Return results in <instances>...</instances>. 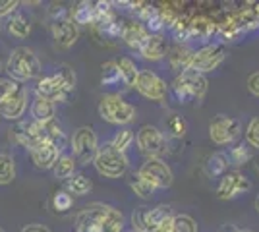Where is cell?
I'll return each instance as SVG.
<instances>
[{
    "label": "cell",
    "instance_id": "f5cc1de1",
    "mask_svg": "<svg viewBox=\"0 0 259 232\" xmlns=\"http://www.w3.org/2000/svg\"><path fill=\"white\" fill-rule=\"evenodd\" d=\"M0 68H2V62H0Z\"/></svg>",
    "mask_w": 259,
    "mask_h": 232
},
{
    "label": "cell",
    "instance_id": "ab89813d",
    "mask_svg": "<svg viewBox=\"0 0 259 232\" xmlns=\"http://www.w3.org/2000/svg\"><path fill=\"white\" fill-rule=\"evenodd\" d=\"M246 142H248L249 147L259 151V116L249 120L248 128H246Z\"/></svg>",
    "mask_w": 259,
    "mask_h": 232
},
{
    "label": "cell",
    "instance_id": "7dc6e473",
    "mask_svg": "<svg viewBox=\"0 0 259 232\" xmlns=\"http://www.w3.org/2000/svg\"><path fill=\"white\" fill-rule=\"evenodd\" d=\"M253 205H255V211H257V213H259V196H257V198H255V203H253Z\"/></svg>",
    "mask_w": 259,
    "mask_h": 232
},
{
    "label": "cell",
    "instance_id": "4316f807",
    "mask_svg": "<svg viewBox=\"0 0 259 232\" xmlns=\"http://www.w3.org/2000/svg\"><path fill=\"white\" fill-rule=\"evenodd\" d=\"M230 165H232V163H230V157H228V153H223V151L213 153L209 159H207V163H205L207 176H213V178L225 176V174L228 172V166H230Z\"/></svg>",
    "mask_w": 259,
    "mask_h": 232
},
{
    "label": "cell",
    "instance_id": "ba28073f",
    "mask_svg": "<svg viewBox=\"0 0 259 232\" xmlns=\"http://www.w3.org/2000/svg\"><path fill=\"white\" fill-rule=\"evenodd\" d=\"M207 77L194 70H186L182 74H178L172 83L174 95L178 97L180 103H188L194 99H203L207 93Z\"/></svg>",
    "mask_w": 259,
    "mask_h": 232
},
{
    "label": "cell",
    "instance_id": "74e56055",
    "mask_svg": "<svg viewBox=\"0 0 259 232\" xmlns=\"http://www.w3.org/2000/svg\"><path fill=\"white\" fill-rule=\"evenodd\" d=\"M166 130L172 133L174 137H184L186 132H188V124H186V120H184L182 116L170 114L168 120H166Z\"/></svg>",
    "mask_w": 259,
    "mask_h": 232
},
{
    "label": "cell",
    "instance_id": "f907efd6",
    "mask_svg": "<svg viewBox=\"0 0 259 232\" xmlns=\"http://www.w3.org/2000/svg\"><path fill=\"white\" fill-rule=\"evenodd\" d=\"M257 172H259V163H257Z\"/></svg>",
    "mask_w": 259,
    "mask_h": 232
},
{
    "label": "cell",
    "instance_id": "9c48e42d",
    "mask_svg": "<svg viewBox=\"0 0 259 232\" xmlns=\"http://www.w3.org/2000/svg\"><path fill=\"white\" fill-rule=\"evenodd\" d=\"M70 147H72V155L79 165H89L95 161V155L99 151V140L97 133L89 126H81L77 128L72 140H70Z\"/></svg>",
    "mask_w": 259,
    "mask_h": 232
},
{
    "label": "cell",
    "instance_id": "6da1fadb",
    "mask_svg": "<svg viewBox=\"0 0 259 232\" xmlns=\"http://www.w3.org/2000/svg\"><path fill=\"white\" fill-rule=\"evenodd\" d=\"M74 87H76V74L68 66H58L56 72L39 77V81L35 85V93H37V97L56 103V101L68 99Z\"/></svg>",
    "mask_w": 259,
    "mask_h": 232
},
{
    "label": "cell",
    "instance_id": "7402d4cb",
    "mask_svg": "<svg viewBox=\"0 0 259 232\" xmlns=\"http://www.w3.org/2000/svg\"><path fill=\"white\" fill-rule=\"evenodd\" d=\"M217 31H219V23H215L207 16H197L188 23V39L203 41V39H209L211 35H215Z\"/></svg>",
    "mask_w": 259,
    "mask_h": 232
},
{
    "label": "cell",
    "instance_id": "2e32d148",
    "mask_svg": "<svg viewBox=\"0 0 259 232\" xmlns=\"http://www.w3.org/2000/svg\"><path fill=\"white\" fill-rule=\"evenodd\" d=\"M27 99H29V91L20 85L16 91H12L10 95L0 99V118L6 120H20L25 111H27Z\"/></svg>",
    "mask_w": 259,
    "mask_h": 232
},
{
    "label": "cell",
    "instance_id": "681fc988",
    "mask_svg": "<svg viewBox=\"0 0 259 232\" xmlns=\"http://www.w3.org/2000/svg\"><path fill=\"white\" fill-rule=\"evenodd\" d=\"M0 232H4V228H2V226H0Z\"/></svg>",
    "mask_w": 259,
    "mask_h": 232
},
{
    "label": "cell",
    "instance_id": "b9f144b4",
    "mask_svg": "<svg viewBox=\"0 0 259 232\" xmlns=\"http://www.w3.org/2000/svg\"><path fill=\"white\" fill-rule=\"evenodd\" d=\"M20 85H22V83L14 81L12 77H0V99L6 97V95H10L12 91H16Z\"/></svg>",
    "mask_w": 259,
    "mask_h": 232
},
{
    "label": "cell",
    "instance_id": "603a6c76",
    "mask_svg": "<svg viewBox=\"0 0 259 232\" xmlns=\"http://www.w3.org/2000/svg\"><path fill=\"white\" fill-rule=\"evenodd\" d=\"M192 56H194V53H192L188 47H184L182 43L174 44L172 49H168V62H170L172 70H176L178 74H182V72H186V70H190Z\"/></svg>",
    "mask_w": 259,
    "mask_h": 232
},
{
    "label": "cell",
    "instance_id": "c3c4849f",
    "mask_svg": "<svg viewBox=\"0 0 259 232\" xmlns=\"http://www.w3.org/2000/svg\"><path fill=\"white\" fill-rule=\"evenodd\" d=\"M238 232H253V230H246V228H244V230H242V228H238Z\"/></svg>",
    "mask_w": 259,
    "mask_h": 232
},
{
    "label": "cell",
    "instance_id": "8d00e7d4",
    "mask_svg": "<svg viewBox=\"0 0 259 232\" xmlns=\"http://www.w3.org/2000/svg\"><path fill=\"white\" fill-rule=\"evenodd\" d=\"M228 157H230V163H232V165L242 166V165H246L249 159H251V153H249L248 145L238 144V145H234V147L230 149Z\"/></svg>",
    "mask_w": 259,
    "mask_h": 232
},
{
    "label": "cell",
    "instance_id": "816d5d0a",
    "mask_svg": "<svg viewBox=\"0 0 259 232\" xmlns=\"http://www.w3.org/2000/svg\"><path fill=\"white\" fill-rule=\"evenodd\" d=\"M130 232H138V230H130Z\"/></svg>",
    "mask_w": 259,
    "mask_h": 232
},
{
    "label": "cell",
    "instance_id": "ee69618b",
    "mask_svg": "<svg viewBox=\"0 0 259 232\" xmlns=\"http://www.w3.org/2000/svg\"><path fill=\"white\" fill-rule=\"evenodd\" d=\"M248 89L251 95H255L259 97V72H253V74H249L248 77Z\"/></svg>",
    "mask_w": 259,
    "mask_h": 232
},
{
    "label": "cell",
    "instance_id": "7c38bea8",
    "mask_svg": "<svg viewBox=\"0 0 259 232\" xmlns=\"http://www.w3.org/2000/svg\"><path fill=\"white\" fill-rule=\"evenodd\" d=\"M225 58H227L225 43H209L205 47L194 51L190 70L199 72V74H207V72H213V70L221 66L225 62Z\"/></svg>",
    "mask_w": 259,
    "mask_h": 232
},
{
    "label": "cell",
    "instance_id": "52a82bcc",
    "mask_svg": "<svg viewBox=\"0 0 259 232\" xmlns=\"http://www.w3.org/2000/svg\"><path fill=\"white\" fill-rule=\"evenodd\" d=\"M99 116L110 124L126 126L136 120L138 111L134 105H130L128 101H124L120 95H105L99 101Z\"/></svg>",
    "mask_w": 259,
    "mask_h": 232
},
{
    "label": "cell",
    "instance_id": "ac0fdd59",
    "mask_svg": "<svg viewBox=\"0 0 259 232\" xmlns=\"http://www.w3.org/2000/svg\"><path fill=\"white\" fill-rule=\"evenodd\" d=\"M60 151L62 149L58 145L51 144V142H41L37 147H33L29 153H31V159L37 168L49 170V168H53L56 165V161L60 157Z\"/></svg>",
    "mask_w": 259,
    "mask_h": 232
},
{
    "label": "cell",
    "instance_id": "d6a6232c",
    "mask_svg": "<svg viewBox=\"0 0 259 232\" xmlns=\"http://www.w3.org/2000/svg\"><path fill=\"white\" fill-rule=\"evenodd\" d=\"M16 178V163L10 155L0 153V186L10 184Z\"/></svg>",
    "mask_w": 259,
    "mask_h": 232
},
{
    "label": "cell",
    "instance_id": "d590c367",
    "mask_svg": "<svg viewBox=\"0 0 259 232\" xmlns=\"http://www.w3.org/2000/svg\"><path fill=\"white\" fill-rule=\"evenodd\" d=\"M101 81H103V85H118V83H122L120 81V72H118V66H116V60L103 64Z\"/></svg>",
    "mask_w": 259,
    "mask_h": 232
},
{
    "label": "cell",
    "instance_id": "f1b7e54d",
    "mask_svg": "<svg viewBox=\"0 0 259 232\" xmlns=\"http://www.w3.org/2000/svg\"><path fill=\"white\" fill-rule=\"evenodd\" d=\"M76 165L77 161L74 159L72 153H60L56 165L53 166L54 176L60 178V180H70V178L76 174Z\"/></svg>",
    "mask_w": 259,
    "mask_h": 232
},
{
    "label": "cell",
    "instance_id": "7bdbcfd3",
    "mask_svg": "<svg viewBox=\"0 0 259 232\" xmlns=\"http://www.w3.org/2000/svg\"><path fill=\"white\" fill-rule=\"evenodd\" d=\"M18 6H20V2H16V0H4V2H0V18L10 16L12 12H16Z\"/></svg>",
    "mask_w": 259,
    "mask_h": 232
},
{
    "label": "cell",
    "instance_id": "484cf974",
    "mask_svg": "<svg viewBox=\"0 0 259 232\" xmlns=\"http://www.w3.org/2000/svg\"><path fill=\"white\" fill-rule=\"evenodd\" d=\"M116 66L120 72V81L124 83V87H136L138 83V76H140V70L136 66V62L128 58V56H122L116 60Z\"/></svg>",
    "mask_w": 259,
    "mask_h": 232
},
{
    "label": "cell",
    "instance_id": "d6986e66",
    "mask_svg": "<svg viewBox=\"0 0 259 232\" xmlns=\"http://www.w3.org/2000/svg\"><path fill=\"white\" fill-rule=\"evenodd\" d=\"M149 35H151L149 29L141 22L122 23V35H120V39L128 44L130 49H134V51H138V53H140L141 47L145 44V41L149 39Z\"/></svg>",
    "mask_w": 259,
    "mask_h": 232
},
{
    "label": "cell",
    "instance_id": "4fadbf2b",
    "mask_svg": "<svg viewBox=\"0 0 259 232\" xmlns=\"http://www.w3.org/2000/svg\"><path fill=\"white\" fill-rule=\"evenodd\" d=\"M136 142H138V147H140L141 153L149 157H155V159H161L162 155L166 153L168 149V142L166 137L162 135V132L155 126H141L138 135H136Z\"/></svg>",
    "mask_w": 259,
    "mask_h": 232
},
{
    "label": "cell",
    "instance_id": "277c9868",
    "mask_svg": "<svg viewBox=\"0 0 259 232\" xmlns=\"http://www.w3.org/2000/svg\"><path fill=\"white\" fill-rule=\"evenodd\" d=\"M6 72H8V77H12L18 83L29 81V79H35V77L41 76V62H39V58H37V55L33 53L31 49L18 47L8 56Z\"/></svg>",
    "mask_w": 259,
    "mask_h": 232
},
{
    "label": "cell",
    "instance_id": "bcb514c9",
    "mask_svg": "<svg viewBox=\"0 0 259 232\" xmlns=\"http://www.w3.org/2000/svg\"><path fill=\"white\" fill-rule=\"evenodd\" d=\"M217 232H238V228L234 224H225V226H221Z\"/></svg>",
    "mask_w": 259,
    "mask_h": 232
},
{
    "label": "cell",
    "instance_id": "e575fe53",
    "mask_svg": "<svg viewBox=\"0 0 259 232\" xmlns=\"http://www.w3.org/2000/svg\"><path fill=\"white\" fill-rule=\"evenodd\" d=\"M170 232H199V228H197V222H195L194 217L180 213V215H174L172 230Z\"/></svg>",
    "mask_w": 259,
    "mask_h": 232
},
{
    "label": "cell",
    "instance_id": "60d3db41",
    "mask_svg": "<svg viewBox=\"0 0 259 232\" xmlns=\"http://www.w3.org/2000/svg\"><path fill=\"white\" fill-rule=\"evenodd\" d=\"M53 205H54V209L56 211L64 213V211L72 209V205H74V198H72V194H68V192H58V194L53 198Z\"/></svg>",
    "mask_w": 259,
    "mask_h": 232
},
{
    "label": "cell",
    "instance_id": "ffe728a7",
    "mask_svg": "<svg viewBox=\"0 0 259 232\" xmlns=\"http://www.w3.org/2000/svg\"><path fill=\"white\" fill-rule=\"evenodd\" d=\"M105 205L103 203H93L77 215L76 219V232H99L101 217H103Z\"/></svg>",
    "mask_w": 259,
    "mask_h": 232
},
{
    "label": "cell",
    "instance_id": "83f0119b",
    "mask_svg": "<svg viewBox=\"0 0 259 232\" xmlns=\"http://www.w3.org/2000/svg\"><path fill=\"white\" fill-rule=\"evenodd\" d=\"M97 18V4L93 2H79L72 10V20L76 25H93Z\"/></svg>",
    "mask_w": 259,
    "mask_h": 232
},
{
    "label": "cell",
    "instance_id": "9a60e30c",
    "mask_svg": "<svg viewBox=\"0 0 259 232\" xmlns=\"http://www.w3.org/2000/svg\"><path fill=\"white\" fill-rule=\"evenodd\" d=\"M251 190V180L240 170H228L225 176H221L217 186V198L219 199H234L242 194H248Z\"/></svg>",
    "mask_w": 259,
    "mask_h": 232
},
{
    "label": "cell",
    "instance_id": "3957f363",
    "mask_svg": "<svg viewBox=\"0 0 259 232\" xmlns=\"http://www.w3.org/2000/svg\"><path fill=\"white\" fill-rule=\"evenodd\" d=\"M174 213L168 205H157L153 209L138 207L132 213V224L138 232H170Z\"/></svg>",
    "mask_w": 259,
    "mask_h": 232
},
{
    "label": "cell",
    "instance_id": "d4e9b609",
    "mask_svg": "<svg viewBox=\"0 0 259 232\" xmlns=\"http://www.w3.org/2000/svg\"><path fill=\"white\" fill-rule=\"evenodd\" d=\"M54 114H56V105L53 101L43 99V97H37L31 103V116L35 122L39 124H45V122H51L54 120Z\"/></svg>",
    "mask_w": 259,
    "mask_h": 232
},
{
    "label": "cell",
    "instance_id": "1f68e13d",
    "mask_svg": "<svg viewBox=\"0 0 259 232\" xmlns=\"http://www.w3.org/2000/svg\"><path fill=\"white\" fill-rule=\"evenodd\" d=\"M66 188L74 196H85V194L91 192L93 184H91V180L85 174H74L70 180H66Z\"/></svg>",
    "mask_w": 259,
    "mask_h": 232
},
{
    "label": "cell",
    "instance_id": "f546056e",
    "mask_svg": "<svg viewBox=\"0 0 259 232\" xmlns=\"http://www.w3.org/2000/svg\"><path fill=\"white\" fill-rule=\"evenodd\" d=\"M8 33L16 39H25L27 35L31 33V22L25 14H14L8 20Z\"/></svg>",
    "mask_w": 259,
    "mask_h": 232
},
{
    "label": "cell",
    "instance_id": "8fae6325",
    "mask_svg": "<svg viewBox=\"0 0 259 232\" xmlns=\"http://www.w3.org/2000/svg\"><path fill=\"white\" fill-rule=\"evenodd\" d=\"M138 176L147 182L149 186H153L155 190H166L172 186V170L170 166L166 165L162 159H155V157H149L145 159V163L140 166L138 170Z\"/></svg>",
    "mask_w": 259,
    "mask_h": 232
},
{
    "label": "cell",
    "instance_id": "f35d334b",
    "mask_svg": "<svg viewBox=\"0 0 259 232\" xmlns=\"http://www.w3.org/2000/svg\"><path fill=\"white\" fill-rule=\"evenodd\" d=\"M130 188L134 190V194L141 199H149L153 194H155V188L149 186L147 182H143L140 176H134L132 180H130Z\"/></svg>",
    "mask_w": 259,
    "mask_h": 232
},
{
    "label": "cell",
    "instance_id": "e0dca14e",
    "mask_svg": "<svg viewBox=\"0 0 259 232\" xmlns=\"http://www.w3.org/2000/svg\"><path fill=\"white\" fill-rule=\"evenodd\" d=\"M14 140L22 145V147H25V149H29V151H31L33 147H37L41 142H45L41 124H39V122H35V120L20 122V126L14 130Z\"/></svg>",
    "mask_w": 259,
    "mask_h": 232
},
{
    "label": "cell",
    "instance_id": "cb8c5ba5",
    "mask_svg": "<svg viewBox=\"0 0 259 232\" xmlns=\"http://www.w3.org/2000/svg\"><path fill=\"white\" fill-rule=\"evenodd\" d=\"M124 230V215L122 211L116 207L105 205L103 217H101V224H99V232H122Z\"/></svg>",
    "mask_w": 259,
    "mask_h": 232
},
{
    "label": "cell",
    "instance_id": "44dd1931",
    "mask_svg": "<svg viewBox=\"0 0 259 232\" xmlns=\"http://www.w3.org/2000/svg\"><path fill=\"white\" fill-rule=\"evenodd\" d=\"M140 55L141 58L153 60V62L162 60L164 56H168V41H166V37L162 33H151L149 39L145 41V44L140 49Z\"/></svg>",
    "mask_w": 259,
    "mask_h": 232
},
{
    "label": "cell",
    "instance_id": "836d02e7",
    "mask_svg": "<svg viewBox=\"0 0 259 232\" xmlns=\"http://www.w3.org/2000/svg\"><path fill=\"white\" fill-rule=\"evenodd\" d=\"M134 140H136L134 132H132L130 128H122V130H118V132L114 133V137L110 140V144L114 145L120 153L126 155V151L130 149V145L134 144Z\"/></svg>",
    "mask_w": 259,
    "mask_h": 232
},
{
    "label": "cell",
    "instance_id": "7a4b0ae2",
    "mask_svg": "<svg viewBox=\"0 0 259 232\" xmlns=\"http://www.w3.org/2000/svg\"><path fill=\"white\" fill-rule=\"evenodd\" d=\"M255 27H259V2L230 12L227 18L219 23L217 35L223 41H236L242 33H248Z\"/></svg>",
    "mask_w": 259,
    "mask_h": 232
},
{
    "label": "cell",
    "instance_id": "4dcf8cb0",
    "mask_svg": "<svg viewBox=\"0 0 259 232\" xmlns=\"http://www.w3.org/2000/svg\"><path fill=\"white\" fill-rule=\"evenodd\" d=\"M41 130H43V140L45 142H51V144L58 145L60 149H64L66 144V135L62 132V126L56 122V118L51 122H45L41 124Z\"/></svg>",
    "mask_w": 259,
    "mask_h": 232
},
{
    "label": "cell",
    "instance_id": "8992f818",
    "mask_svg": "<svg viewBox=\"0 0 259 232\" xmlns=\"http://www.w3.org/2000/svg\"><path fill=\"white\" fill-rule=\"evenodd\" d=\"M95 168L99 174H103L105 178H120L126 174L128 170V157L124 153H120L114 145L110 144H101L99 151L95 155Z\"/></svg>",
    "mask_w": 259,
    "mask_h": 232
},
{
    "label": "cell",
    "instance_id": "f6af8a7d",
    "mask_svg": "<svg viewBox=\"0 0 259 232\" xmlns=\"http://www.w3.org/2000/svg\"><path fill=\"white\" fill-rule=\"evenodd\" d=\"M22 232H51L47 226L43 224H37V222H33V224H27V226H23Z\"/></svg>",
    "mask_w": 259,
    "mask_h": 232
},
{
    "label": "cell",
    "instance_id": "5bb4252c",
    "mask_svg": "<svg viewBox=\"0 0 259 232\" xmlns=\"http://www.w3.org/2000/svg\"><path fill=\"white\" fill-rule=\"evenodd\" d=\"M136 89L140 91L145 99H151L155 103H164L168 97V85L151 70H140Z\"/></svg>",
    "mask_w": 259,
    "mask_h": 232
},
{
    "label": "cell",
    "instance_id": "30bf717a",
    "mask_svg": "<svg viewBox=\"0 0 259 232\" xmlns=\"http://www.w3.org/2000/svg\"><path fill=\"white\" fill-rule=\"evenodd\" d=\"M242 135V124L234 116L217 114L209 124V137L217 145H234Z\"/></svg>",
    "mask_w": 259,
    "mask_h": 232
},
{
    "label": "cell",
    "instance_id": "5b68a950",
    "mask_svg": "<svg viewBox=\"0 0 259 232\" xmlns=\"http://www.w3.org/2000/svg\"><path fill=\"white\" fill-rule=\"evenodd\" d=\"M51 18H53L51 33H53L56 47H60V49L74 47L76 41L79 39V29H77L76 22L72 20V12L66 10L64 6H58V8L53 6L51 8Z\"/></svg>",
    "mask_w": 259,
    "mask_h": 232
}]
</instances>
